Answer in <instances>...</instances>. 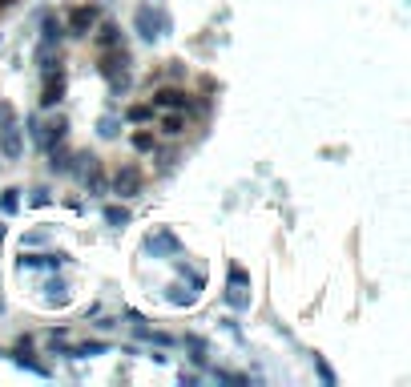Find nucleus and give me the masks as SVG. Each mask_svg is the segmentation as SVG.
Returning <instances> with one entry per match:
<instances>
[{
    "mask_svg": "<svg viewBox=\"0 0 411 387\" xmlns=\"http://www.w3.org/2000/svg\"><path fill=\"white\" fill-rule=\"evenodd\" d=\"M314 371H319V379H323L327 387H335V371H331V363H327L323 355H314Z\"/></svg>",
    "mask_w": 411,
    "mask_h": 387,
    "instance_id": "24",
    "label": "nucleus"
},
{
    "mask_svg": "<svg viewBox=\"0 0 411 387\" xmlns=\"http://www.w3.org/2000/svg\"><path fill=\"white\" fill-rule=\"evenodd\" d=\"M226 283H230V287H250V275L246 271H242V266H230V271H226Z\"/></svg>",
    "mask_w": 411,
    "mask_h": 387,
    "instance_id": "25",
    "label": "nucleus"
},
{
    "mask_svg": "<svg viewBox=\"0 0 411 387\" xmlns=\"http://www.w3.org/2000/svg\"><path fill=\"white\" fill-rule=\"evenodd\" d=\"M153 109H190V93H182V89H158L153 93Z\"/></svg>",
    "mask_w": 411,
    "mask_h": 387,
    "instance_id": "7",
    "label": "nucleus"
},
{
    "mask_svg": "<svg viewBox=\"0 0 411 387\" xmlns=\"http://www.w3.org/2000/svg\"><path fill=\"white\" fill-rule=\"evenodd\" d=\"M125 65H129V53H125L121 45H113V49H105V57H101L97 69H101V77H109V81H113V77L125 73Z\"/></svg>",
    "mask_w": 411,
    "mask_h": 387,
    "instance_id": "6",
    "label": "nucleus"
},
{
    "mask_svg": "<svg viewBox=\"0 0 411 387\" xmlns=\"http://www.w3.org/2000/svg\"><path fill=\"white\" fill-rule=\"evenodd\" d=\"M61 37H65V21H61V16H53V13H45V16H40V40L57 45Z\"/></svg>",
    "mask_w": 411,
    "mask_h": 387,
    "instance_id": "10",
    "label": "nucleus"
},
{
    "mask_svg": "<svg viewBox=\"0 0 411 387\" xmlns=\"http://www.w3.org/2000/svg\"><path fill=\"white\" fill-rule=\"evenodd\" d=\"M113 194L137 198V194H141V170H137V165H121V170L113 174Z\"/></svg>",
    "mask_w": 411,
    "mask_h": 387,
    "instance_id": "3",
    "label": "nucleus"
},
{
    "mask_svg": "<svg viewBox=\"0 0 411 387\" xmlns=\"http://www.w3.org/2000/svg\"><path fill=\"white\" fill-rule=\"evenodd\" d=\"M33 206H49V190H37V194H33Z\"/></svg>",
    "mask_w": 411,
    "mask_h": 387,
    "instance_id": "27",
    "label": "nucleus"
},
{
    "mask_svg": "<svg viewBox=\"0 0 411 387\" xmlns=\"http://www.w3.org/2000/svg\"><path fill=\"white\" fill-rule=\"evenodd\" d=\"M97 9H93V4H81V9H73V13H69V21H65V25H69V33H73V37H89V28L97 25Z\"/></svg>",
    "mask_w": 411,
    "mask_h": 387,
    "instance_id": "4",
    "label": "nucleus"
},
{
    "mask_svg": "<svg viewBox=\"0 0 411 387\" xmlns=\"http://www.w3.org/2000/svg\"><path fill=\"white\" fill-rule=\"evenodd\" d=\"M97 133H101V138H117V133H121V121H117L113 113H105V117L97 121Z\"/></svg>",
    "mask_w": 411,
    "mask_h": 387,
    "instance_id": "21",
    "label": "nucleus"
},
{
    "mask_svg": "<svg viewBox=\"0 0 411 387\" xmlns=\"http://www.w3.org/2000/svg\"><path fill=\"white\" fill-rule=\"evenodd\" d=\"M133 28H137V37L153 40V37H162L165 28H170V16L158 13L153 4H141V9H137V16H133Z\"/></svg>",
    "mask_w": 411,
    "mask_h": 387,
    "instance_id": "1",
    "label": "nucleus"
},
{
    "mask_svg": "<svg viewBox=\"0 0 411 387\" xmlns=\"http://www.w3.org/2000/svg\"><path fill=\"white\" fill-rule=\"evenodd\" d=\"M105 186H109V182H105V174H101V162H97V158H89L85 190H89V194H105Z\"/></svg>",
    "mask_w": 411,
    "mask_h": 387,
    "instance_id": "11",
    "label": "nucleus"
},
{
    "mask_svg": "<svg viewBox=\"0 0 411 387\" xmlns=\"http://www.w3.org/2000/svg\"><path fill=\"white\" fill-rule=\"evenodd\" d=\"M21 150H25V141H21V129H13V121L0 129V153L4 158H21Z\"/></svg>",
    "mask_w": 411,
    "mask_h": 387,
    "instance_id": "8",
    "label": "nucleus"
},
{
    "mask_svg": "<svg viewBox=\"0 0 411 387\" xmlns=\"http://www.w3.org/2000/svg\"><path fill=\"white\" fill-rule=\"evenodd\" d=\"M49 165H53V170H61V174L73 170V158H69V150H65L61 141H53V146H49Z\"/></svg>",
    "mask_w": 411,
    "mask_h": 387,
    "instance_id": "13",
    "label": "nucleus"
},
{
    "mask_svg": "<svg viewBox=\"0 0 411 387\" xmlns=\"http://www.w3.org/2000/svg\"><path fill=\"white\" fill-rule=\"evenodd\" d=\"M177 250H182V238L174 230H153L146 238V254H153V258H174Z\"/></svg>",
    "mask_w": 411,
    "mask_h": 387,
    "instance_id": "2",
    "label": "nucleus"
},
{
    "mask_svg": "<svg viewBox=\"0 0 411 387\" xmlns=\"http://www.w3.org/2000/svg\"><path fill=\"white\" fill-rule=\"evenodd\" d=\"M0 210H4V214L21 210V190H4V194H0Z\"/></svg>",
    "mask_w": 411,
    "mask_h": 387,
    "instance_id": "22",
    "label": "nucleus"
},
{
    "mask_svg": "<svg viewBox=\"0 0 411 387\" xmlns=\"http://www.w3.org/2000/svg\"><path fill=\"white\" fill-rule=\"evenodd\" d=\"M97 45H101V49H113V45H121V28L113 25V21H105V25H101V33H97Z\"/></svg>",
    "mask_w": 411,
    "mask_h": 387,
    "instance_id": "14",
    "label": "nucleus"
},
{
    "mask_svg": "<svg viewBox=\"0 0 411 387\" xmlns=\"http://www.w3.org/2000/svg\"><path fill=\"white\" fill-rule=\"evenodd\" d=\"M226 302H230L234 311H246V307H250V295H246V287H230V290H226Z\"/></svg>",
    "mask_w": 411,
    "mask_h": 387,
    "instance_id": "20",
    "label": "nucleus"
},
{
    "mask_svg": "<svg viewBox=\"0 0 411 387\" xmlns=\"http://www.w3.org/2000/svg\"><path fill=\"white\" fill-rule=\"evenodd\" d=\"M16 266H21V271H40V266H45V254H21Z\"/></svg>",
    "mask_w": 411,
    "mask_h": 387,
    "instance_id": "26",
    "label": "nucleus"
},
{
    "mask_svg": "<svg viewBox=\"0 0 411 387\" xmlns=\"http://www.w3.org/2000/svg\"><path fill=\"white\" fill-rule=\"evenodd\" d=\"M37 65L49 73V69H61V53H57V45H49V40H40L37 45Z\"/></svg>",
    "mask_w": 411,
    "mask_h": 387,
    "instance_id": "12",
    "label": "nucleus"
},
{
    "mask_svg": "<svg viewBox=\"0 0 411 387\" xmlns=\"http://www.w3.org/2000/svg\"><path fill=\"white\" fill-rule=\"evenodd\" d=\"M170 302H174V307H194V302H198V290L194 287H182V283H177V287H170Z\"/></svg>",
    "mask_w": 411,
    "mask_h": 387,
    "instance_id": "16",
    "label": "nucleus"
},
{
    "mask_svg": "<svg viewBox=\"0 0 411 387\" xmlns=\"http://www.w3.org/2000/svg\"><path fill=\"white\" fill-rule=\"evenodd\" d=\"M182 125H186V117H182V109H170L162 117V129L165 133H170V138H177V133H182Z\"/></svg>",
    "mask_w": 411,
    "mask_h": 387,
    "instance_id": "18",
    "label": "nucleus"
},
{
    "mask_svg": "<svg viewBox=\"0 0 411 387\" xmlns=\"http://www.w3.org/2000/svg\"><path fill=\"white\" fill-rule=\"evenodd\" d=\"M129 146H133L137 153H153V150H158V138H153L150 129H137L133 138H129Z\"/></svg>",
    "mask_w": 411,
    "mask_h": 387,
    "instance_id": "15",
    "label": "nucleus"
},
{
    "mask_svg": "<svg viewBox=\"0 0 411 387\" xmlns=\"http://www.w3.org/2000/svg\"><path fill=\"white\" fill-rule=\"evenodd\" d=\"M153 117V105H133V109L125 113V121H133V125H146Z\"/></svg>",
    "mask_w": 411,
    "mask_h": 387,
    "instance_id": "23",
    "label": "nucleus"
},
{
    "mask_svg": "<svg viewBox=\"0 0 411 387\" xmlns=\"http://www.w3.org/2000/svg\"><path fill=\"white\" fill-rule=\"evenodd\" d=\"M45 302H69V287H65L61 278H53V283H45Z\"/></svg>",
    "mask_w": 411,
    "mask_h": 387,
    "instance_id": "17",
    "label": "nucleus"
},
{
    "mask_svg": "<svg viewBox=\"0 0 411 387\" xmlns=\"http://www.w3.org/2000/svg\"><path fill=\"white\" fill-rule=\"evenodd\" d=\"M65 133H69V121H65L61 113H57V117H53L49 125H40V138H37V141L45 146V150H49L53 141H65Z\"/></svg>",
    "mask_w": 411,
    "mask_h": 387,
    "instance_id": "9",
    "label": "nucleus"
},
{
    "mask_svg": "<svg viewBox=\"0 0 411 387\" xmlns=\"http://www.w3.org/2000/svg\"><path fill=\"white\" fill-rule=\"evenodd\" d=\"M61 97H65V73L61 69H49V73H45V89H40V105L53 109Z\"/></svg>",
    "mask_w": 411,
    "mask_h": 387,
    "instance_id": "5",
    "label": "nucleus"
},
{
    "mask_svg": "<svg viewBox=\"0 0 411 387\" xmlns=\"http://www.w3.org/2000/svg\"><path fill=\"white\" fill-rule=\"evenodd\" d=\"M101 218H105L109 226H117V230H121V226H129V210H125V206H105V214H101Z\"/></svg>",
    "mask_w": 411,
    "mask_h": 387,
    "instance_id": "19",
    "label": "nucleus"
}]
</instances>
